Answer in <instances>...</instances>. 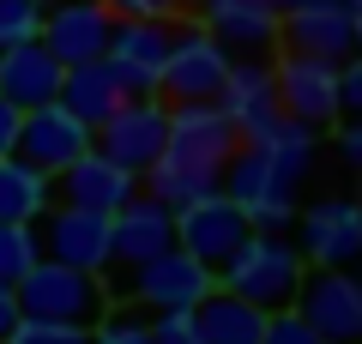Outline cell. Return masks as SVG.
I'll return each mask as SVG.
<instances>
[{"label":"cell","mask_w":362,"mask_h":344,"mask_svg":"<svg viewBox=\"0 0 362 344\" xmlns=\"http://www.w3.org/2000/svg\"><path fill=\"white\" fill-rule=\"evenodd\" d=\"M37 248L42 260H61L73 272H109V217L49 200V212L37 217Z\"/></svg>","instance_id":"obj_13"},{"label":"cell","mask_w":362,"mask_h":344,"mask_svg":"<svg viewBox=\"0 0 362 344\" xmlns=\"http://www.w3.org/2000/svg\"><path fill=\"white\" fill-rule=\"evenodd\" d=\"M13 145H18V109L0 97V157H13Z\"/></svg>","instance_id":"obj_34"},{"label":"cell","mask_w":362,"mask_h":344,"mask_svg":"<svg viewBox=\"0 0 362 344\" xmlns=\"http://www.w3.org/2000/svg\"><path fill=\"white\" fill-rule=\"evenodd\" d=\"M362 37V0H308L278 18V42L320 61H350Z\"/></svg>","instance_id":"obj_11"},{"label":"cell","mask_w":362,"mask_h":344,"mask_svg":"<svg viewBox=\"0 0 362 344\" xmlns=\"http://www.w3.org/2000/svg\"><path fill=\"white\" fill-rule=\"evenodd\" d=\"M223 73H230V55L199 30V18H181L175 42H169V61H163L157 97H169V103H218Z\"/></svg>","instance_id":"obj_10"},{"label":"cell","mask_w":362,"mask_h":344,"mask_svg":"<svg viewBox=\"0 0 362 344\" xmlns=\"http://www.w3.org/2000/svg\"><path fill=\"white\" fill-rule=\"evenodd\" d=\"M302 254L290 236H278V229H254L242 248L230 254V266L218 272L223 290H235L242 302H254L259 314H278V308L296 302V284H302Z\"/></svg>","instance_id":"obj_2"},{"label":"cell","mask_w":362,"mask_h":344,"mask_svg":"<svg viewBox=\"0 0 362 344\" xmlns=\"http://www.w3.org/2000/svg\"><path fill=\"white\" fill-rule=\"evenodd\" d=\"M218 109L230 115V127H235V139H259V133L278 121V85H272V55L266 61H230V73H223V85H218Z\"/></svg>","instance_id":"obj_19"},{"label":"cell","mask_w":362,"mask_h":344,"mask_svg":"<svg viewBox=\"0 0 362 344\" xmlns=\"http://www.w3.org/2000/svg\"><path fill=\"white\" fill-rule=\"evenodd\" d=\"M78 151H90V127H85V121H73L61 103H42V109H25V115H18V145H13V157H25L30 169L61 176Z\"/></svg>","instance_id":"obj_16"},{"label":"cell","mask_w":362,"mask_h":344,"mask_svg":"<svg viewBox=\"0 0 362 344\" xmlns=\"http://www.w3.org/2000/svg\"><path fill=\"white\" fill-rule=\"evenodd\" d=\"M211 284H218V278H211L199 260H187L181 248H163V254L145 260V266H127V284L115 278V284H103V290H109V302L127 296V302L151 308V314H169V308H194Z\"/></svg>","instance_id":"obj_6"},{"label":"cell","mask_w":362,"mask_h":344,"mask_svg":"<svg viewBox=\"0 0 362 344\" xmlns=\"http://www.w3.org/2000/svg\"><path fill=\"white\" fill-rule=\"evenodd\" d=\"M302 266H338L350 272V260L362 254V212L350 200H314L302 212Z\"/></svg>","instance_id":"obj_20"},{"label":"cell","mask_w":362,"mask_h":344,"mask_svg":"<svg viewBox=\"0 0 362 344\" xmlns=\"http://www.w3.org/2000/svg\"><path fill=\"white\" fill-rule=\"evenodd\" d=\"M175 25L181 18H115L103 61L115 67V79L127 85V97H157L169 42H175Z\"/></svg>","instance_id":"obj_7"},{"label":"cell","mask_w":362,"mask_h":344,"mask_svg":"<svg viewBox=\"0 0 362 344\" xmlns=\"http://www.w3.org/2000/svg\"><path fill=\"white\" fill-rule=\"evenodd\" d=\"M247 145H254V151L272 164V176H278V181H290V188H296V181L308 176V164H314V145H320V133L302 127V121H290V115H278V121H272L259 139H247Z\"/></svg>","instance_id":"obj_24"},{"label":"cell","mask_w":362,"mask_h":344,"mask_svg":"<svg viewBox=\"0 0 362 344\" xmlns=\"http://www.w3.org/2000/svg\"><path fill=\"white\" fill-rule=\"evenodd\" d=\"M6 344H90V326H66V320H25L6 332Z\"/></svg>","instance_id":"obj_27"},{"label":"cell","mask_w":362,"mask_h":344,"mask_svg":"<svg viewBox=\"0 0 362 344\" xmlns=\"http://www.w3.org/2000/svg\"><path fill=\"white\" fill-rule=\"evenodd\" d=\"M42 25V0H0V49L30 42Z\"/></svg>","instance_id":"obj_28"},{"label":"cell","mask_w":362,"mask_h":344,"mask_svg":"<svg viewBox=\"0 0 362 344\" xmlns=\"http://www.w3.org/2000/svg\"><path fill=\"white\" fill-rule=\"evenodd\" d=\"M61 73H66V67L54 61L37 37H30V42H13V49H0V97L13 103L18 115H25V109H42V103H54Z\"/></svg>","instance_id":"obj_21"},{"label":"cell","mask_w":362,"mask_h":344,"mask_svg":"<svg viewBox=\"0 0 362 344\" xmlns=\"http://www.w3.org/2000/svg\"><path fill=\"white\" fill-rule=\"evenodd\" d=\"M54 103H61L73 121H85V127H103L109 115L127 103V85L115 79V67H109V61H78V67H66V73H61Z\"/></svg>","instance_id":"obj_22"},{"label":"cell","mask_w":362,"mask_h":344,"mask_svg":"<svg viewBox=\"0 0 362 344\" xmlns=\"http://www.w3.org/2000/svg\"><path fill=\"white\" fill-rule=\"evenodd\" d=\"M290 308H296L326 344H356L362 338V284L350 278V272H338V266L302 272L296 302H290Z\"/></svg>","instance_id":"obj_12"},{"label":"cell","mask_w":362,"mask_h":344,"mask_svg":"<svg viewBox=\"0 0 362 344\" xmlns=\"http://www.w3.org/2000/svg\"><path fill=\"white\" fill-rule=\"evenodd\" d=\"M37 260H42L37 224H0V284H18Z\"/></svg>","instance_id":"obj_26"},{"label":"cell","mask_w":362,"mask_h":344,"mask_svg":"<svg viewBox=\"0 0 362 344\" xmlns=\"http://www.w3.org/2000/svg\"><path fill=\"white\" fill-rule=\"evenodd\" d=\"M235 127L218 103H169V139H163V157L139 176V193L163 200L169 212H181L187 200L199 193H218V176L235 151Z\"/></svg>","instance_id":"obj_1"},{"label":"cell","mask_w":362,"mask_h":344,"mask_svg":"<svg viewBox=\"0 0 362 344\" xmlns=\"http://www.w3.org/2000/svg\"><path fill=\"white\" fill-rule=\"evenodd\" d=\"M49 200L54 188L42 169H30L25 157H0V224H37Z\"/></svg>","instance_id":"obj_25"},{"label":"cell","mask_w":362,"mask_h":344,"mask_svg":"<svg viewBox=\"0 0 362 344\" xmlns=\"http://www.w3.org/2000/svg\"><path fill=\"white\" fill-rule=\"evenodd\" d=\"M109 30H115V13H109L103 0H42L37 42L61 67H78V61H103Z\"/></svg>","instance_id":"obj_14"},{"label":"cell","mask_w":362,"mask_h":344,"mask_svg":"<svg viewBox=\"0 0 362 344\" xmlns=\"http://www.w3.org/2000/svg\"><path fill=\"white\" fill-rule=\"evenodd\" d=\"M259 344H326V338L296 314V308H278V314H266V326H259Z\"/></svg>","instance_id":"obj_30"},{"label":"cell","mask_w":362,"mask_h":344,"mask_svg":"<svg viewBox=\"0 0 362 344\" xmlns=\"http://www.w3.org/2000/svg\"><path fill=\"white\" fill-rule=\"evenodd\" d=\"M338 145H344V157H350V164H362V127H356V121H350V127L338 133Z\"/></svg>","instance_id":"obj_36"},{"label":"cell","mask_w":362,"mask_h":344,"mask_svg":"<svg viewBox=\"0 0 362 344\" xmlns=\"http://www.w3.org/2000/svg\"><path fill=\"white\" fill-rule=\"evenodd\" d=\"M49 188H54V200H61V205H85V212L115 217L121 205L139 193V176L121 169V164H109L103 151H78L61 176H49Z\"/></svg>","instance_id":"obj_17"},{"label":"cell","mask_w":362,"mask_h":344,"mask_svg":"<svg viewBox=\"0 0 362 344\" xmlns=\"http://www.w3.org/2000/svg\"><path fill=\"white\" fill-rule=\"evenodd\" d=\"M90 344H151V326H145V314L109 308V314L90 326Z\"/></svg>","instance_id":"obj_29"},{"label":"cell","mask_w":362,"mask_h":344,"mask_svg":"<svg viewBox=\"0 0 362 344\" xmlns=\"http://www.w3.org/2000/svg\"><path fill=\"white\" fill-rule=\"evenodd\" d=\"M272 85H278V109L302 127H332L338 121V61H320V55H296L284 49L272 61Z\"/></svg>","instance_id":"obj_9"},{"label":"cell","mask_w":362,"mask_h":344,"mask_svg":"<svg viewBox=\"0 0 362 344\" xmlns=\"http://www.w3.org/2000/svg\"><path fill=\"white\" fill-rule=\"evenodd\" d=\"M18 314L25 320H66V326H97L109 314L103 272H73L61 260H37L25 278L13 284Z\"/></svg>","instance_id":"obj_3"},{"label":"cell","mask_w":362,"mask_h":344,"mask_svg":"<svg viewBox=\"0 0 362 344\" xmlns=\"http://www.w3.org/2000/svg\"><path fill=\"white\" fill-rule=\"evenodd\" d=\"M266 6H272L278 18H284V13H296V6H308V0H266Z\"/></svg>","instance_id":"obj_37"},{"label":"cell","mask_w":362,"mask_h":344,"mask_svg":"<svg viewBox=\"0 0 362 344\" xmlns=\"http://www.w3.org/2000/svg\"><path fill=\"white\" fill-rule=\"evenodd\" d=\"M254 236V224H247L242 205H230L223 193H199V200H187L175 212V248L187 260H199V266L218 278L223 266H230V254Z\"/></svg>","instance_id":"obj_4"},{"label":"cell","mask_w":362,"mask_h":344,"mask_svg":"<svg viewBox=\"0 0 362 344\" xmlns=\"http://www.w3.org/2000/svg\"><path fill=\"white\" fill-rule=\"evenodd\" d=\"M356 109H362V67L350 55V61H338V115H356Z\"/></svg>","instance_id":"obj_33"},{"label":"cell","mask_w":362,"mask_h":344,"mask_svg":"<svg viewBox=\"0 0 362 344\" xmlns=\"http://www.w3.org/2000/svg\"><path fill=\"white\" fill-rule=\"evenodd\" d=\"M187 314L199 326V344H259V326H266V314L254 302H242L235 290H223V284H211Z\"/></svg>","instance_id":"obj_23"},{"label":"cell","mask_w":362,"mask_h":344,"mask_svg":"<svg viewBox=\"0 0 362 344\" xmlns=\"http://www.w3.org/2000/svg\"><path fill=\"white\" fill-rule=\"evenodd\" d=\"M163 248H175V212L151 193H133L115 217H109V266H145Z\"/></svg>","instance_id":"obj_18"},{"label":"cell","mask_w":362,"mask_h":344,"mask_svg":"<svg viewBox=\"0 0 362 344\" xmlns=\"http://www.w3.org/2000/svg\"><path fill=\"white\" fill-rule=\"evenodd\" d=\"M218 193L230 205H242L254 229H284L290 217H296V188L272 176V164L254 145H235L230 151V164H223V176H218Z\"/></svg>","instance_id":"obj_8"},{"label":"cell","mask_w":362,"mask_h":344,"mask_svg":"<svg viewBox=\"0 0 362 344\" xmlns=\"http://www.w3.org/2000/svg\"><path fill=\"white\" fill-rule=\"evenodd\" d=\"M194 13H199V30L230 61H266L278 49V13L266 0H194Z\"/></svg>","instance_id":"obj_15"},{"label":"cell","mask_w":362,"mask_h":344,"mask_svg":"<svg viewBox=\"0 0 362 344\" xmlns=\"http://www.w3.org/2000/svg\"><path fill=\"white\" fill-rule=\"evenodd\" d=\"M115 18H187L194 0H103Z\"/></svg>","instance_id":"obj_32"},{"label":"cell","mask_w":362,"mask_h":344,"mask_svg":"<svg viewBox=\"0 0 362 344\" xmlns=\"http://www.w3.org/2000/svg\"><path fill=\"white\" fill-rule=\"evenodd\" d=\"M13 326H18V296H13V284H0V344H6Z\"/></svg>","instance_id":"obj_35"},{"label":"cell","mask_w":362,"mask_h":344,"mask_svg":"<svg viewBox=\"0 0 362 344\" xmlns=\"http://www.w3.org/2000/svg\"><path fill=\"white\" fill-rule=\"evenodd\" d=\"M145 326H151V344H199V326H194V314H187V308L151 314Z\"/></svg>","instance_id":"obj_31"},{"label":"cell","mask_w":362,"mask_h":344,"mask_svg":"<svg viewBox=\"0 0 362 344\" xmlns=\"http://www.w3.org/2000/svg\"><path fill=\"white\" fill-rule=\"evenodd\" d=\"M163 139H169V103L163 97H127L103 127H90V151H103L109 164L133 169V176H145L163 157Z\"/></svg>","instance_id":"obj_5"}]
</instances>
